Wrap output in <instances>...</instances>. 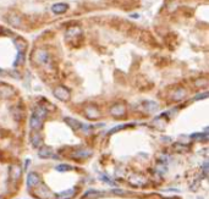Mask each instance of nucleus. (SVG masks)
Instances as JSON below:
<instances>
[{"label":"nucleus","mask_w":209,"mask_h":199,"mask_svg":"<svg viewBox=\"0 0 209 199\" xmlns=\"http://www.w3.org/2000/svg\"><path fill=\"white\" fill-rule=\"evenodd\" d=\"M32 60H34V62L38 64V65H45V64H48L50 61V55L45 49L39 48V49H36L33 51Z\"/></svg>","instance_id":"f257e3e1"},{"label":"nucleus","mask_w":209,"mask_h":199,"mask_svg":"<svg viewBox=\"0 0 209 199\" xmlns=\"http://www.w3.org/2000/svg\"><path fill=\"white\" fill-rule=\"evenodd\" d=\"M53 94L56 99H59L60 101H67L70 100V97H71V93L70 91L65 87V86H58L53 89Z\"/></svg>","instance_id":"f03ea898"},{"label":"nucleus","mask_w":209,"mask_h":199,"mask_svg":"<svg viewBox=\"0 0 209 199\" xmlns=\"http://www.w3.org/2000/svg\"><path fill=\"white\" fill-rule=\"evenodd\" d=\"M22 174V167L19 164H14L9 169V181L10 183H17Z\"/></svg>","instance_id":"7ed1b4c3"},{"label":"nucleus","mask_w":209,"mask_h":199,"mask_svg":"<svg viewBox=\"0 0 209 199\" xmlns=\"http://www.w3.org/2000/svg\"><path fill=\"white\" fill-rule=\"evenodd\" d=\"M84 115L88 120H98L100 117V111L96 105H87L84 106Z\"/></svg>","instance_id":"20e7f679"},{"label":"nucleus","mask_w":209,"mask_h":199,"mask_svg":"<svg viewBox=\"0 0 209 199\" xmlns=\"http://www.w3.org/2000/svg\"><path fill=\"white\" fill-rule=\"evenodd\" d=\"M110 114L114 117H122V116H125L126 114V106L124 104H120V103L114 104L111 106V109H110Z\"/></svg>","instance_id":"39448f33"},{"label":"nucleus","mask_w":209,"mask_h":199,"mask_svg":"<svg viewBox=\"0 0 209 199\" xmlns=\"http://www.w3.org/2000/svg\"><path fill=\"white\" fill-rule=\"evenodd\" d=\"M41 184V177L37 172H29L27 176V187L28 188H36Z\"/></svg>","instance_id":"423d86ee"},{"label":"nucleus","mask_w":209,"mask_h":199,"mask_svg":"<svg viewBox=\"0 0 209 199\" xmlns=\"http://www.w3.org/2000/svg\"><path fill=\"white\" fill-rule=\"evenodd\" d=\"M5 20H6V22H7L10 26H12V27H20L22 23V19L17 14H15V12L7 14V15L5 16Z\"/></svg>","instance_id":"0eeeda50"},{"label":"nucleus","mask_w":209,"mask_h":199,"mask_svg":"<svg viewBox=\"0 0 209 199\" xmlns=\"http://www.w3.org/2000/svg\"><path fill=\"white\" fill-rule=\"evenodd\" d=\"M92 155V150L91 149H77L71 154V158L76 160H83L87 159Z\"/></svg>","instance_id":"6e6552de"},{"label":"nucleus","mask_w":209,"mask_h":199,"mask_svg":"<svg viewBox=\"0 0 209 199\" xmlns=\"http://www.w3.org/2000/svg\"><path fill=\"white\" fill-rule=\"evenodd\" d=\"M42 126H43V120L41 117H38L37 115L32 114L31 119H29V127H31V130L38 132V131H41Z\"/></svg>","instance_id":"1a4fd4ad"},{"label":"nucleus","mask_w":209,"mask_h":199,"mask_svg":"<svg viewBox=\"0 0 209 199\" xmlns=\"http://www.w3.org/2000/svg\"><path fill=\"white\" fill-rule=\"evenodd\" d=\"M128 182H130L132 186H135V187H141V186H145V184H146V179H145L143 176L138 175V174H133V175L130 176Z\"/></svg>","instance_id":"9d476101"},{"label":"nucleus","mask_w":209,"mask_h":199,"mask_svg":"<svg viewBox=\"0 0 209 199\" xmlns=\"http://www.w3.org/2000/svg\"><path fill=\"white\" fill-rule=\"evenodd\" d=\"M67 10H69V4H66V2H56V4L51 5V11L56 15L65 14Z\"/></svg>","instance_id":"9b49d317"},{"label":"nucleus","mask_w":209,"mask_h":199,"mask_svg":"<svg viewBox=\"0 0 209 199\" xmlns=\"http://www.w3.org/2000/svg\"><path fill=\"white\" fill-rule=\"evenodd\" d=\"M38 157L39 158H43V159H49V158H53L55 157L54 155V150L51 147H48V145H44L39 149L38 152Z\"/></svg>","instance_id":"f8f14e48"},{"label":"nucleus","mask_w":209,"mask_h":199,"mask_svg":"<svg viewBox=\"0 0 209 199\" xmlns=\"http://www.w3.org/2000/svg\"><path fill=\"white\" fill-rule=\"evenodd\" d=\"M64 121L67 123V126H70L73 131H81V127H82V123L76 119H72V117H65Z\"/></svg>","instance_id":"ddd939ff"},{"label":"nucleus","mask_w":209,"mask_h":199,"mask_svg":"<svg viewBox=\"0 0 209 199\" xmlns=\"http://www.w3.org/2000/svg\"><path fill=\"white\" fill-rule=\"evenodd\" d=\"M14 93H15V91L10 86H0V98L7 99V98L12 97Z\"/></svg>","instance_id":"4468645a"},{"label":"nucleus","mask_w":209,"mask_h":199,"mask_svg":"<svg viewBox=\"0 0 209 199\" xmlns=\"http://www.w3.org/2000/svg\"><path fill=\"white\" fill-rule=\"evenodd\" d=\"M75 194H76V189L70 188V189H66V191H63V192L55 194V197H56V199H71Z\"/></svg>","instance_id":"2eb2a0df"},{"label":"nucleus","mask_w":209,"mask_h":199,"mask_svg":"<svg viewBox=\"0 0 209 199\" xmlns=\"http://www.w3.org/2000/svg\"><path fill=\"white\" fill-rule=\"evenodd\" d=\"M33 114L34 115H37L38 117H41V119L44 121V119L47 117V115H48V111H47V109L44 108V106H36L34 108V110H33Z\"/></svg>","instance_id":"dca6fc26"},{"label":"nucleus","mask_w":209,"mask_h":199,"mask_svg":"<svg viewBox=\"0 0 209 199\" xmlns=\"http://www.w3.org/2000/svg\"><path fill=\"white\" fill-rule=\"evenodd\" d=\"M31 143H32V145H33L34 148H38V147L41 145V143H42V136L39 135V132L33 131V135H32V137H31Z\"/></svg>","instance_id":"f3484780"},{"label":"nucleus","mask_w":209,"mask_h":199,"mask_svg":"<svg viewBox=\"0 0 209 199\" xmlns=\"http://www.w3.org/2000/svg\"><path fill=\"white\" fill-rule=\"evenodd\" d=\"M185 95H186V91H185L184 88H177V89L172 93V99L175 100V101H179V100L184 99Z\"/></svg>","instance_id":"a211bd4d"},{"label":"nucleus","mask_w":209,"mask_h":199,"mask_svg":"<svg viewBox=\"0 0 209 199\" xmlns=\"http://www.w3.org/2000/svg\"><path fill=\"white\" fill-rule=\"evenodd\" d=\"M191 138L197 142H206L208 139V132H198V133H193L191 135Z\"/></svg>","instance_id":"6ab92c4d"},{"label":"nucleus","mask_w":209,"mask_h":199,"mask_svg":"<svg viewBox=\"0 0 209 199\" xmlns=\"http://www.w3.org/2000/svg\"><path fill=\"white\" fill-rule=\"evenodd\" d=\"M41 192H36V194L39 197V198H43V199H48L51 197V193L49 192V189L47 188V187H44V192H43V186H41V189H39Z\"/></svg>","instance_id":"aec40b11"},{"label":"nucleus","mask_w":209,"mask_h":199,"mask_svg":"<svg viewBox=\"0 0 209 199\" xmlns=\"http://www.w3.org/2000/svg\"><path fill=\"white\" fill-rule=\"evenodd\" d=\"M55 170H56V171H59V172H66V171H71V170H73V167H72V166H70V165H66V164H61V165H58V166L55 167Z\"/></svg>","instance_id":"412c9836"},{"label":"nucleus","mask_w":209,"mask_h":199,"mask_svg":"<svg viewBox=\"0 0 209 199\" xmlns=\"http://www.w3.org/2000/svg\"><path fill=\"white\" fill-rule=\"evenodd\" d=\"M174 150H175V152H179V153H180V152H181V153H185V152L188 150V147L181 144V143H176V144L174 145Z\"/></svg>","instance_id":"4be33fe9"},{"label":"nucleus","mask_w":209,"mask_h":199,"mask_svg":"<svg viewBox=\"0 0 209 199\" xmlns=\"http://www.w3.org/2000/svg\"><path fill=\"white\" fill-rule=\"evenodd\" d=\"M70 34H71L72 37H73L75 34H81V29H80L78 27H71V28H69V29H67V32H66V37H67V36H70Z\"/></svg>","instance_id":"5701e85b"},{"label":"nucleus","mask_w":209,"mask_h":199,"mask_svg":"<svg viewBox=\"0 0 209 199\" xmlns=\"http://www.w3.org/2000/svg\"><path fill=\"white\" fill-rule=\"evenodd\" d=\"M194 86H196V87H207V86H208V80H207L206 77L199 78V80H196L194 81Z\"/></svg>","instance_id":"b1692460"},{"label":"nucleus","mask_w":209,"mask_h":199,"mask_svg":"<svg viewBox=\"0 0 209 199\" xmlns=\"http://www.w3.org/2000/svg\"><path fill=\"white\" fill-rule=\"evenodd\" d=\"M145 105H146L148 111H153V110H155V109L158 108V104H157L155 101H146Z\"/></svg>","instance_id":"393cba45"},{"label":"nucleus","mask_w":209,"mask_h":199,"mask_svg":"<svg viewBox=\"0 0 209 199\" xmlns=\"http://www.w3.org/2000/svg\"><path fill=\"white\" fill-rule=\"evenodd\" d=\"M22 56H23V53H22L21 50H19V51H17V56H16V59H15V61H14V64H12V65H14V67H16V66L19 65V62L21 61Z\"/></svg>","instance_id":"a878e982"},{"label":"nucleus","mask_w":209,"mask_h":199,"mask_svg":"<svg viewBox=\"0 0 209 199\" xmlns=\"http://www.w3.org/2000/svg\"><path fill=\"white\" fill-rule=\"evenodd\" d=\"M125 127H126V125H119V126L111 128V130L109 131V135H114V133H116L118 131H120V130H122V128H125Z\"/></svg>","instance_id":"bb28decb"},{"label":"nucleus","mask_w":209,"mask_h":199,"mask_svg":"<svg viewBox=\"0 0 209 199\" xmlns=\"http://www.w3.org/2000/svg\"><path fill=\"white\" fill-rule=\"evenodd\" d=\"M93 196H99V192L96 191V189H91V191H88V192L84 194V198H87V197H93Z\"/></svg>","instance_id":"cd10ccee"},{"label":"nucleus","mask_w":209,"mask_h":199,"mask_svg":"<svg viewBox=\"0 0 209 199\" xmlns=\"http://www.w3.org/2000/svg\"><path fill=\"white\" fill-rule=\"evenodd\" d=\"M100 179H103L105 183H108V184H111V186L114 184V181L111 179H109L108 176H105V175H100Z\"/></svg>","instance_id":"c85d7f7f"},{"label":"nucleus","mask_w":209,"mask_h":199,"mask_svg":"<svg viewBox=\"0 0 209 199\" xmlns=\"http://www.w3.org/2000/svg\"><path fill=\"white\" fill-rule=\"evenodd\" d=\"M208 97V92H204L203 94H198L194 97V100H199V99H206Z\"/></svg>","instance_id":"c756f323"},{"label":"nucleus","mask_w":209,"mask_h":199,"mask_svg":"<svg viewBox=\"0 0 209 199\" xmlns=\"http://www.w3.org/2000/svg\"><path fill=\"white\" fill-rule=\"evenodd\" d=\"M113 193H115V194H119V196H125V194H126L125 191H121V189H114V191H113Z\"/></svg>","instance_id":"7c9ffc66"},{"label":"nucleus","mask_w":209,"mask_h":199,"mask_svg":"<svg viewBox=\"0 0 209 199\" xmlns=\"http://www.w3.org/2000/svg\"><path fill=\"white\" fill-rule=\"evenodd\" d=\"M130 17H133V19H138V17H140V15H138V14H132V15H130Z\"/></svg>","instance_id":"2f4dec72"},{"label":"nucleus","mask_w":209,"mask_h":199,"mask_svg":"<svg viewBox=\"0 0 209 199\" xmlns=\"http://www.w3.org/2000/svg\"><path fill=\"white\" fill-rule=\"evenodd\" d=\"M4 73H5V71H4L2 69H0V76H1V75H4Z\"/></svg>","instance_id":"473e14b6"},{"label":"nucleus","mask_w":209,"mask_h":199,"mask_svg":"<svg viewBox=\"0 0 209 199\" xmlns=\"http://www.w3.org/2000/svg\"><path fill=\"white\" fill-rule=\"evenodd\" d=\"M1 32H2V28H1V27H0V34H1Z\"/></svg>","instance_id":"72a5a7b5"}]
</instances>
